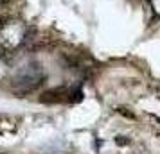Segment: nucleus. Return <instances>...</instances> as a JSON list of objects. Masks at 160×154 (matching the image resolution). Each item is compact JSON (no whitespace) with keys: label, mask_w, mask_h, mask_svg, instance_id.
<instances>
[{"label":"nucleus","mask_w":160,"mask_h":154,"mask_svg":"<svg viewBox=\"0 0 160 154\" xmlns=\"http://www.w3.org/2000/svg\"><path fill=\"white\" fill-rule=\"evenodd\" d=\"M45 75L42 72V68L38 63H31V65L20 68L18 72L13 75V88L20 93H27V91H32L36 90L42 82H43Z\"/></svg>","instance_id":"f257e3e1"},{"label":"nucleus","mask_w":160,"mask_h":154,"mask_svg":"<svg viewBox=\"0 0 160 154\" xmlns=\"http://www.w3.org/2000/svg\"><path fill=\"white\" fill-rule=\"evenodd\" d=\"M25 38V29L18 23H13V25H4V29L0 32V49L2 50L13 52L18 47V45L23 41Z\"/></svg>","instance_id":"f03ea898"},{"label":"nucleus","mask_w":160,"mask_h":154,"mask_svg":"<svg viewBox=\"0 0 160 154\" xmlns=\"http://www.w3.org/2000/svg\"><path fill=\"white\" fill-rule=\"evenodd\" d=\"M115 142L119 143V145H126V143H128L130 140H124V136H117V138H115Z\"/></svg>","instance_id":"7ed1b4c3"}]
</instances>
